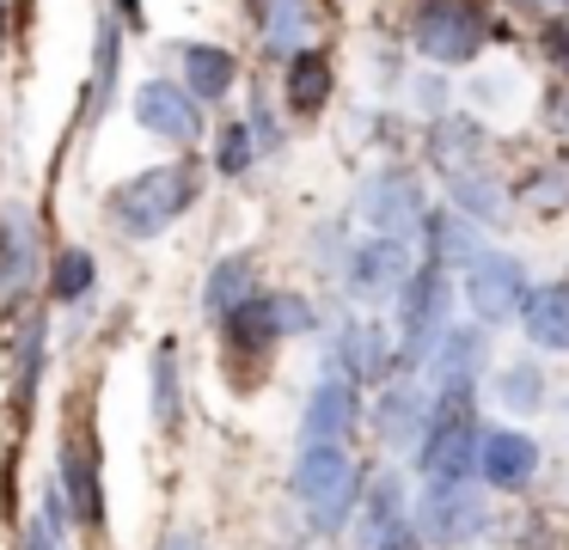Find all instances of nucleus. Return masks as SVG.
<instances>
[{
    "mask_svg": "<svg viewBox=\"0 0 569 550\" xmlns=\"http://www.w3.org/2000/svg\"><path fill=\"white\" fill-rule=\"evenodd\" d=\"M447 300H453V288H447L441 263L410 269L405 293H398V306H405V312H398V318H405V349H398V361H405V367L429 361L435 342L447 337Z\"/></svg>",
    "mask_w": 569,
    "mask_h": 550,
    "instance_id": "nucleus-3",
    "label": "nucleus"
},
{
    "mask_svg": "<svg viewBox=\"0 0 569 550\" xmlns=\"http://www.w3.org/2000/svg\"><path fill=\"white\" fill-rule=\"evenodd\" d=\"M117 12H123L129 24H141V0H117Z\"/></svg>",
    "mask_w": 569,
    "mask_h": 550,
    "instance_id": "nucleus-39",
    "label": "nucleus"
},
{
    "mask_svg": "<svg viewBox=\"0 0 569 550\" xmlns=\"http://www.w3.org/2000/svg\"><path fill=\"white\" fill-rule=\"evenodd\" d=\"M422 538H441V544H466V538H478L483 526H490V501L466 483H429L422 489V513H417Z\"/></svg>",
    "mask_w": 569,
    "mask_h": 550,
    "instance_id": "nucleus-7",
    "label": "nucleus"
},
{
    "mask_svg": "<svg viewBox=\"0 0 569 550\" xmlns=\"http://www.w3.org/2000/svg\"><path fill=\"white\" fill-rule=\"evenodd\" d=\"M251 153H258V134H251L246 122H227V129H221V141H214V171L239 178V171L251 166Z\"/></svg>",
    "mask_w": 569,
    "mask_h": 550,
    "instance_id": "nucleus-27",
    "label": "nucleus"
},
{
    "mask_svg": "<svg viewBox=\"0 0 569 550\" xmlns=\"http://www.w3.org/2000/svg\"><path fill=\"white\" fill-rule=\"evenodd\" d=\"M478 464L496 489H527L532 471H539V447H532V434H520V428H496V434H483Z\"/></svg>",
    "mask_w": 569,
    "mask_h": 550,
    "instance_id": "nucleus-11",
    "label": "nucleus"
},
{
    "mask_svg": "<svg viewBox=\"0 0 569 550\" xmlns=\"http://www.w3.org/2000/svg\"><path fill=\"white\" fill-rule=\"evenodd\" d=\"M270 300V318L276 330H288V337H300V330H312V306L300 300V293H263Z\"/></svg>",
    "mask_w": 569,
    "mask_h": 550,
    "instance_id": "nucleus-30",
    "label": "nucleus"
},
{
    "mask_svg": "<svg viewBox=\"0 0 569 550\" xmlns=\"http://www.w3.org/2000/svg\"><path fill=\"white\" fill-rule=\"evenodd\" d=\"M410 281V244L392 239V232H380V239H368L356 257H349V293L356 300H392V293H405Z\"/></svg>",
    "mask_w": 569,
    "mask_h": 550,
    "instance_id": "nucleus-9",
    "label": "nucleus"
},
{
    "mask_svg": "<svg viewBox=\"0 0 569 550\" xmlns=\"http://www.w3.org/2000/svg\"><path fill=\"white\" fill-rule=\"evenodd\" d=\"M520 196H527V202L539 208V214H557V208L569 202V166H545V171H539V178H532Z\"/></svg>",
    "mask_w": 569,
    "mask_h": 550,
    "instance_id": "nucleus-29",
    "label": "nucleus"
},
{
    "mask_svg": "<svg viewBox=\"0 0 569 550\" xmlns=\"http://www.w3.org/2000/svg\"><path fill=\"white\" fill-rule=\"evenodd\" d=\"M483 361H490V337L466 324V330H447V337L435 342L429 373L441 379V391H447V386H471V379L483 373Z\"/></svg>",
    "mask_w": 569,
    "mask_h": 550,
    "instance_id": "nucleus-12",
    "label": "nucleus"
},
{
    "mask_svg": "<svg viewBox=\"0 0 569 550\" xmlns=\"http://www.w3.org/2000/svg\"><path fill=\"white\" fill-rule=\"evenodd\" d=\"M153 422L160 428L178 422V342L153 349Z\"/></svg>",
    "mask_w": 569,
    "mask_h": 550,
    "instance_id": "nucleus-24",
    "label": "nucleus"
},
{
    "mask_svg": "<svg viewBox=\"0 0 569 550\" xmlns=\"http://www.w3.org/2000/svg\"><path fill=\"white\" fill-rule=\"evenodd\" d=\"M178 61H184V86L197 98H227V92H233V73H239L233 49H221V43H184V49H178Z\"/></svg>",
    "mask_w": 569,
    "mask_h": 550,
    "instance_id": "nucleus-16",
    "label": "nucleus"
},
{
    "mask_svg": "<svg viewBox=\"0 0 569 550\" xmlns=\"http://www.w3.org/2000/svg\"><path fill=\"white\" fill-rule=\"evenodd\" d=\"M496 398H502L508 410L532 416L545 403V373H539V367H508V373L496 379Z\"/></svg>",
    "mask_w": 569,
    "mask_h": 550,
    "instance_id": "nucleus-25",
    "label": "nucleus"
},
{
    "mask_svg": "<svg viewBox=\"0 0 569 550\" xmlns=\"http://www.w3.org/2000/svg\"><path fill=\"white\" fill-rule=\"evenodd\" d=\"M551 61L569 68V24H551Z\"/></svg>",
    "mask_w": 569,
    "mask_h": 550,
    "instance_id": "nucleus-36",
    "label": "nucleus"
},
{
    "mask_svg": "<svg viewBox=\"0 0 569 550\" xmlns=\"http://www.w3.org/2000/svg\"><path fill=\"white\" fill-rule=\"evenodd\" d=\"M202 98L190 92V86H172V80H148V86H136V117H141V129L148 134H160V141H178V147H190L202 134Z\"/></svg>",
    "mask_w": 569,
    "mask_h": 550,
    "instance_id": "nucleus-8",
    "label": "nucleus"
},
{
    "mask_svg": "<svg viewBox=\"0 0 569 550\" xmlns=\"http://www.w3.org/2000/svg\"><path fill=\"white\" fill-rule=\"evenodd\" d=\"M429 416H435V398L422 386H392L380 398V410H373V434H380L386 447H422Z\"/></svg>",
    "mask_w": 569,
    "mask_h": 550,
    "instance_id": "nucleus-10",
    "label": "nucleus"
},
{
    "mask_svg": "<svg viewBox=\"0 0 569 550\" xmlns=\"http://www.w3.org/2000/svg\"><path fill=\"white\" fill-rule=\"evenodd\" d=\"M325 98H331V61H325V49H295L288 56V104L300 117H319Z\"/></svg>",
    "mask_w": 569,
    "mask_h": 550,
    "instance_id": "nucleus-18",
    "label": "nucleus"
},
{
    "mask_svg": "<svg viewBox=\"0 0 569 550\" xmlns=\"http://www.w3.org/2000/svg\"><path fill=\"white\" fill-rule=\"evenodd\" d=\"M520 324L539 349H569V288H532L520 306Z\"/></svg>",
    "mask_w": 569,
    "mask_h": 550,
    "instance_id": "nucleus-17",
    "label": "nucleus"
},
{
    "mask_svg": "<svg viewBox=\"0 0 569 550\" xmlns=\"http://www.w3.org/2000/svg\"><path fill=\"white\" fill-rule=\"evenodd\" d=\"M26 550H62V508H56V501H43V513L31 520Z\"/></svg>",
    "mask_w": 569,
    "mask_h": 550,
    "instance_id": "nucleus-31",
    "label": "nucleus"
},
{
    "mask_svg": "<svg viewBox=\"0 0 569 550\" xmlns=\"http://www.w3.org/2000/svg\"><path fill=\"white\" fill-rule=\"evenodd\" d=\"M361 520H368V550L380 544V538H392V532H405V526H410V520H405V483H398L392 471H380V477H373Z\"/></svg>",
    "mask_w": 569,
    "mask_h": 550,
    "instance_id": "nucleus-20",
    "label": "nucleus"
},
{
    "mask_svg": "<svg viewBox=\"0 0 569 550\" xmlns=\"http://www.w3.org/2000/svg\"><path fill=\"white\" fill-rule=\"evenodd\" d=\"M50 288L56 300H80V293H92V257L87 251H62L50 269Z\"/></svg>",
    "mask_w": 569,
    "mask_h": 550,
    "instance_id": "nucleus-28",
    "label": "nucleus"
},
{
    "mask_svg": "<svg viewBox=\"0 0 569 550\" xmlns=\"http://www.w3.org/2000/svg\"><path fill=\"white\" fill-rule=\"evenodd\" d=\"M160 550H202V544L190 532H172V538H160Z\"/></svg>",
    "mask_w": 569,
    "mask_h": 550,
    "instance_id": "nucleus-38",
    "label": "nucleus"
},
{
    "mask_svg": "<svg viewBox=\"0 0 569 550\" xmlns=\"http://www.w3.org/2000/svg\"><path fill=\"white\" fill-rule=\"evenodd\" d=\"M447 183H453V202L471 208L478 220H496V214H502V190L490 183V171H459V178H447Z\"/></svg>",
    "mask_w": 569,
    "mask_h": 550,
    "instance_id": "nucleus-26",
    "label": "nucleus"
},
{
    "mask_svg": "<svg viewBox=\"0 0 569 550\" xmlns=\"http://www.w3.org/2000/svg\"><path fill=\"white\" fill-rule=\"evenodd\" d=\"M190 202H197V171L190 166H153V171H141V178H129L123 190H117L111 214L129 239H160Z\"/></svg>",
    "mask_w": 569,
    "mask_h": 550,
    "instance_id": "nucleus-1",
    "label": "nucleus"
},
{
    "mask_svg": "<svg viewBox=\"0 0 569 550\" xmlns=\"http://www.w3.org/2000/svg\"><path fill=\"white\" fill-rule=\"evenodd\" d=\"M111 73H117V31L104 24V31H99V86H92L99 104H104V92H111Z\"/></svg>",
    "mask_w": 569,
    "mask_h": 550,
    "instance_id": "nucleus-33",
    "label": "nucleus"
},
{
    "mask_svg": "<svg viewBox=\"0 0 569 550\" xmlns=\"http://www.w3.org/2000/svg\"><path fill=\"white\" fill-rule=\"evenodd\" d=\"M422 239H429V263H471V257H478V232H471V220L466 214H447V208H435V214H429Z\"/></svg>",
    "mask_w": 569,
    "mask_h": 550,
    "instance_id": "nucleus-19",
    "label": "nucleus"
},
{
    "mask_svg": "<svg viewBox=\"0 0 569 550\" xmlns=\"http://www.w3.org/2000/svg\"><path fill=\"white\" fill-rule=\"evenodd\" d=\"M62 483H68V501H74L80 526H92V532H99V526H104V501H99V477H92L87 452H74V447L62 452Z\"/></svg>",
    "mask_w": 569,
    "mask_h": 550,
    "instance_id": "nucleus-22",
    "label": "nucleus"
},
{
    "mask_svg": "<svg viewBox=\"0 0 569 550\" xmlns=\"http://www.w3.org/2000/svg\"><path fill=\"white\" fill-rule=\"evenodd\" d=\"M300 31H307V12H300V0H276V7H270V43H295Z\"/></svg>",
    "mask_w": 569,
    "mask_h": 550,
    "instance_id": "nucleus-32",
    "label": "nucleus"
},
{
    "mask_svg": "<svg viewBox=\"0 0 569 550\" xmlns=\"http://www.w3.org/2000/svg\"><path fill=\"white\" fill-rule=\"evenodd\" d=\"M478 159H483V129H478V122H471V117L435 122V134H429V166L441 171V178L478 171Z\"/></svg>",
    "mask_w": 569,
    "mask_h": 550,
    "instance_id": "nucleus-14",
    "label": "nucleus"
},
{
    "mask_svg": "<svg viewBox=\"0 0 569 550\" xmlns=\"http://www.w3.org/2000/svg\"><path fill=\"white\" fill-rule=\"evenodd\" d=\"M295 496L307 501L319 532H337V526L349 520V508H356V496H361V477H356V464H349V452L337 447V440H312V447L300 452Z\"/></svg>",
    "mask_w": 569,
    "mask_h": 550,
    "instance_id": "nucleus-2",
    "label": "nucleus"
},
{
    "mask_svg": "<svg viewBox=\"0 0 569 550\" xmlns=\"http://www.w3.org/2000/svg\"><path fill=\"white\" fill-rule=\"evenodd\" d=\"M551 122L569 134V86H557V92H551Z\"/></svg>",
    "mask_w": 569,
    "mask_h": 550,
    "instance_id": "nucleus-37",
    "label": "nucleus"
},
{
    "mask_svg": "<svg viewBox=\"0 0 569 550\" xmlns=\"http://www.w3.org/2000/svg\"><path fill=\"white\" fill-rule=\"evenodd\" d=\"M349 428H356V391H349L343 379H325L307 398L300 434H307V447H312V440H337V434H349Z\"/></svg>",
    "mask_w": 569,
    "mask_h": 550,
    "instance_id": "nucleus-15",
    "label": "nucleus"
},
{
    "mask_svg": "<svg viewBox=\"0 0 569 550\" xmlns=\"http://www.w3.org/2000/svg\"><path fill=\"white\" fill-rule=\"evenodd\" d=\"M337 361H343L349 379H386L392 373V337L380 324H343L337 330Z\"/></svg>",
    "mask_w": 569,
    "mask_h": 550,
    "instance_id": "nucleus-13",
    "label": "nucleus"
},
{
    "mask_svg": "<svg viewBox=\"0 0 569 550\" xmlns=\"http://www.w3.org/2000/svg\"><path fill=\"white\" fill-rule=\"evenodd\" d=\"M483 12L478 7H466V0H429V7L417 12V24H410V43L422 49L429 61H471L483 49Z\"/></svg>",
    "mask_w": 569,
    "mask_h": 550,
    "instance_id": "nucleus-4",
    "label": "nucleus"
},
{
    "mask_svg": "<svg viewBox=\"0 0 569 550\" xmlns=\"http://www.w3.org/2000/svg\"><path fill=\"white\" fill-rule=\"evenodd\" d=\"M227 324V342H233V349H263V342L276 337V318H270V300H263V293H251L246 306H233V312L221 318Z\"/></svg>",
    "mask_w": 569,
    "mask_h": 550,
    "instance_id": "nucleus-23",
    "label": "nucleus"
},
{
    "mask_svg": "<svg viewBox=\"0 0 569 550\" xmlns=\"http://www.w3.org/2000/svg\"><path fill=\"white\" fill-rule=\"evenodd\" d=\"M361 220L373 232H392V239H417L429 227V208H422V183L405 178V171H373L356 196Z\"/></svg>",
    "mask_w": 569,
    "mask_h": 550,
    "instance_id": "nucleus-5",
    "label": "nucleus"
},
{
    "mask_svg": "<svg viewBox=\"0 0 569 550\" xmlns=\"http://www.w3.org/2000/svg\"><path fill=\"white\" fill-rule=\"evenodd\" d=\"M373 550H422V532H410V526H405V532L380 538V544H373Z\"/></svg>",
    "mask_w": 569,
    "mask_h": 550,
    "instance_id": "nucleus-35",
    "label": "nucleus"
},
{
    "mask_svg": "<svg viewBox=\"0 0 569 550\" xmlns=\"http://www.w3.org/2000/svg\"><path fill=\"white\" fill-rule=\"evenodd\" d=\"M251 134H258V147H276V141H282V129L270 122V104H263V98L251 104Z\"/></svg>",
    "mask_w": 569,
    "mask_h": 550,
    "instance_id": "nucleus-34",
    "label": "nucleus"
},
{
    "mask_svg": "<svg viewBox=\"0 0 569 550\" xmlns=\"http://www.w3.org/2000/svg\"><path fill=\"white\" fill-rule=\"evenodd\" d=\"M466 300H471V312H478L483 324H508V318L527 306V269H520V257L478 251L466 263Z\"/></svg>",
    "mask_w": 569,
    "mask_h": 550,
    "instance_id": "nucleus-6",
    "label": "nucleus"
},
{
    "mask_svg": "<svg viewBox=\"0 0 569 550\" xmlns=\"http://www.w3.org/2000/svg\"><path fill=\"white\" fill-rule=\"evenodd\" d=\"M251 300V257H221V263L209 269V288H202V306H209V318H227L233 306Z\"/></svg>",
    "mask_w": 569,
    "mask_h": 550,
    "instance_id": "nucleus-21",
    "label": "nucleus"
}]
</instances>
